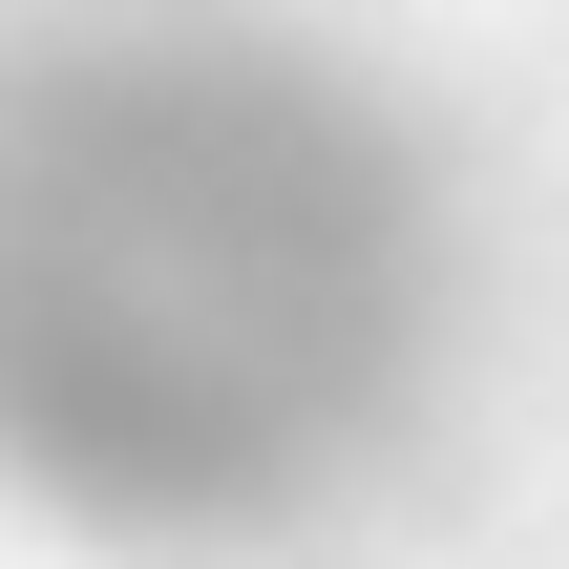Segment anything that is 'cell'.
<instances>
[{"label":"cell","instance_id":"1","mask_svg":"<svg viewBox=\"0 0 569 569\" xmlns=\"http://www.w3.org/2000/svg\"><path fill=\"white\" fill-rule=\"evenodd\" d=\"M380 169L232 84L42 127L0 190V422L63 486L253 507L380 401Z\"/></svg>","mask_w":569,"mask_h":569}]
</instances>
